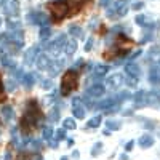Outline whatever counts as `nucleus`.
Returning a JSON list of instances; mask_svg holds the SVG:
<instances>
[{"label":"nucleus","mask_w":160,"mask_h":160,"mask_svg":"<svg viewBox=\"0 0 160 160\" xmlns=\"http://www.w3.org/2000/svg\"><path fill=\"white\" fill-rule=\"evenodd\" d=\"M40 120H42V112H40L38 109V106L35 101H29L28 102V109H26L24 112V117L21 120V127L24 130V133H28L31 131Z\"/></svg>","instance_id":"1"},{"label":"nucleus","mask_w":160,"mask_h":160,"mask_svg":"<svg viewBox=\"0 0 160 160\" xmlns=\"http://www.w3.org/2000/svg\"><path fill=\"white\" fill-rule=\"evenodd\" d=\"M77 83H78V75L77 72L72 69L69 72H66V75L62 77V82H61V93L64 96L71 95V93L77 88Z\"/></svg>","instance_id":"2"},{"label":"nucleus","mask_w":160,"mask_h":160,"mask_svg":"<svg viewBox=\"0 0 160 160\" xmlns=\"http://www.w3.org/2000/svg\"><path fill=\"white\" fill-rule=\"evenodd\" d=\"M50 10L53 13V16H55V19L59 21L69 15V3L66 0H56V2L50 3Z\"/></svg>","instance_id":"3"},{"label":"nucleus","mask_w":160,"mask_h":160,"mask_svg":"<svg viewBox=\"0 0 160 160\" xmlns=\"http://www.w3.org/2000/svg\"><path fill=\"white\" fill-rule=\"evenodd\" d=\"M66 43H68V37H66V34H59V35L48 45V51L53 53V55H58V53L64 48Z\"/></svg>","instance_id":"4"},{"label":"nucleus","mask_w":160,"mask_h":160,"mask_svg":"<svg viewBox=\"0 0 160 160\" xmlns=\"http://www.w3.org/2000/svg\"><path fill=\"white\" fill-rule=\"evenodd\" d=\"M3 11L8 15V18H16L19 13V2L18 0H3Z\"/></svg>","instance_id":"5"},{"label":"nucleus","mask_w":160,"mask_h":160,"mask_svg":"<svg viewBox=\"0 0 160 160\" xmlns=\"http://www.w3.org/2000/svg\"><path fill=\"white\" fill-rule=\"evenodd\" d=\"M5 38H7V42H11V43H15L16 47H22L24 43V35H22V31L21 29H15V31H10L8 34H5Z\"/></svg>","instance_id":"6"},{"label":"nucleus","mask_w":160,"mask_h":160,"mask_svg":"<svg viewBox=\"0 0 160 160\" xmlns=\"http://www.w3.org/2000/svg\"><path fill=\"white\" fill-rule=\"evenodd\" d=\"M72 114L77 118H83L85 117V108L82 106V99L80 98H74V101H72Z\"/></svg>","instance_id":"7"},{"label":"nucleus","mask_w":160,"mask_h":160,"mask_svg":"<svg viewBox=\"0 0 160 160\" xmlns=\"http://www.w3.org/2000/svg\"><path fill=\"white\" fill-rule=\"evenodd\" d=\"M62 68H64V61H62V59H56V61H50L47 71L50 72L51 77H55V75H58V74L62 71Z\"/></svg>","instance_id":"8"},{"label":"nucleus","mask_w":160,"mask_h":160,"mask_svg":"<svg viewBox=\"0 0 160 160\" xmlns=\"http://www.w3.org/2000/svg\"><path fill=\"white\" fill-rule=\"evenodd\" d=\"M37 56H38V47L34 45V47H31L28 51H26V55H24V64L26 66H32V62H34V59Z\"/></svg>","instance_id":"9"},{"label":"nucleus","mask_w":160,"mask_h":160,"mask_svg":"<svg viewBox=\"0 0 160 160\" xmlns=\"http://www.w3.org/2000/svg\"><path fill=\"white\" fill-rule=\"evenodd\" d=\"M133 99H135V108H141V106H146L148 104V91H136L135 96H133Z\"/></svg>","instance_id":"10"},{"label":"nucleus","mask_w":160,"mask_h":160,"mask_svg":"<svg viewBox=\"0 0 160 160\" xmlns=\"http://www.w3.org/2000/svg\"><path fill=\"white\" fill-rule=\"evenodd\" d=\"M125 72H127L128 75H131V77H138V78H139V75H141V68H139L136 62H128V64L125 66Z\"/></svg>","instance_id":"11"},{"label":"nucleus","mask_w":160,"mask_h":160,"mask_svg":"<svg viewBox=\"0 0 160 160\" xmlns=\"http://www.w3.org/2000/svg\"><path fill=\"white\" fill-rule=\"evenodd\" d=\"M102 95H104V85H101V83H95L88 88V96H91V98H98Z\"/></svg>","instance_id":"12"},{"label":"nucleus","mask_w":160,"mask_h":160,"mask_svg":"<svg viewBox=\"0 0 160 160\" xmlns=\"http://www.w3.org/2000/svg\"><path fill=\"white\" fill-rule=\"evenodd\" d=\"M123 83V75L122 74H114L112 77H109L108 78V87H111V88H118L120 85Z\"/></svg>","instance_id":"13"},{"label":"nucleus","mask_w":160,"mask_h":160,"mask_svg":"<svg viewBox=\"0 0 160 160\" xmlns=\"http://www.w3.org/2000/svg\"><path fill=\"white\" fill-rule=\"evenodd\" d=\"M0 114L3 117V122H11L13 117H15V109H13L11 106H3V108L0 109Z\"/></svg>","instance_id":"14"},{"label":"nucleus","mask_w":160,"mask_h":160,"mask_svg":"<svg viewBox=\"0 0 160 160\" xmlns=\"http://www.w3.org/2000/svg\"><path fill=\"white\" fill-rule=\"evenodd\" d=\"M48 64H50L48 56H45V55L37 56V69H38V71H47V69H48Z\"/></svg>","instance_id":"15"},{"label":"nucleus","mask_w":160,"mask_h":160,"mask_svg":"<svg viewBox=\"0 0 160 160\" xmlns=\"http://www.w3.org/2000/svg\"><path fill=\"white\" fill-rule=\"evenodd\" d=\"M35 74H24L22 75V78H21V82H22V85L26 87V88H31V87H34V83H35Z\"/></svg>","instance_id":"16"},{"label":"nucleus","mask_w":160,"mask_h":160,"mask_svg":"<svg viewBox=\"0 0 160 160\" xmlns=\"http://www.w3.org/2000/svg\"><path fill=\"white\" fill-rule=\"evenodd\" d=\"M115 13H117V16H125L127 15V11H128V2H125V0H122V2H118L115 5Z\"/></svg>","instance_id":"17"},{"label":"nucleus","mask_w":160,"mask_h":160,"mask_svg":"<svg viewBox=\"0 0 160 160\" xmlns=\"http://www.w3.org/2000/svg\"><path fill=\"white\" fill-rule=\"evenodd\" d=\"M152 144H154V139H152V136H149V135H142V136L139 138V146H141L142 149L152 148Z\"/></svg>","instance_id":"18"},{"label":"nucleus","mask_w":160,"mask_h":160,"mask_svg":"<svg viewBox=\"0 0 160 160\" xmlns=\"http://www.w3.org/2000/svg\"><path fill=\"white\" fill-rule=\"evenodd\" d=\"M50 35H51V29L48 28V24L47 26H42V28H40V32H38L40 42H47V40L50 38Z\"/></svg>","instance_id":"19"},{"label":"nucleus","mask_w":160,"mask_h":160,"mask_svg":"<svg viewBox=\"0 0 160 160\" xmlns=\"http://www.w3.org/2000/svg\"><path fill=\"white\" fill-rule=\"evenodd\" d=\"M75 48H77V42L75 40H68V43L64 45V51H66V55L68 56H72L74 53H75Z\"/></svg>","instance_id":"20"},{"label":"nucleus","mask_w":160,"mask_h":160,"mask_svg":"<svg viewBox=\"0 0 160 160\" xmlns=\"http://www.w3.org/2000/svg\"><path fill=\"white\" fill-rule=\"evenodd\" d=\"M95 74L96 75H99V77H104L106 74H108V71H109V66L108 64H95Z\"/></svg>","instance_id":"21"},{"label":"nucleus","mask_w":160,"mask_h":160,"mask_svg":"<svg viewBox=\"0 0 160 160\" xmlns=\"http://www.w3.org/2000/svg\"><path fill=\"white\" fill-rule=\"evenodd\" d=\"M149 80L152 85H160V78H158V68H152L149 74Z\"/></svg>","instance_id":"22"},{"label":"nucleus","mask_w":160,"mask_h":160,"mask_svg":"<svg viewBox=\"0 0 160 160\" xmlns=\"http://www.w3.org/2000/svg\"><path fill=\"white\" fill-rule=\"evenodd\" d=\"M114 104H117V102H115V99H114V98H108V99H104V101L98 102V108H99V109H102V111H106V109H109L111 106H114Z\"/></svg>","instance_id":"23"},{"label":"nucleus","mask_w":160,"mask_h":160,"mask_svg":"<svg viewBox=\"0 0 160 160\" xmlns=\"http://www.w3.org/2000/svg\"><path fill=\"white\" fill-rule=\"evenodd\" d=\"M130 96H131V95H130V91H118V93H117V96H115L114 99H115V102H118V104H120L122 101L128 99Z\"/></svg>","instance_id":"24"},{"label":"nucleus","mask_w":160,"mask_h":160,"mask_svg":"<svg viewBox=\"0 0 160 160\" xmlns=\"http://www.w3.org/2000/svg\"><path fill=\"white\" fill-rule=\"evenodd\" d=\"M8 29L10 31H15V29H21V22L18 19H13V18H8Z\"/></svg>","instance_id":"25"},{"label":"nucleus","mask_w":160,"mask_h":160,"mask_svg":"<svg viewBox=\"0 0 160 160\" xmlns=\"http://www.w3.org/2000/svg\"><path fill=\"white\" fill-rule=\"evenodd\" d=\"M99 123H101V115H95V117H93L90 122L87 123V127H88V128H98Z\"/></svg>","instance_id":"26"},{"label":"nucleus","mask_w":160,"mask_h":160,"mask_svg":"<svg viewBox=\"0 0 160 160\" xmlns=\"http://www.w3.org/2000/svg\"><path fill=\"white\" fill-rule=\"evenodd\" d=\"M62 128H64V130H75L74 118H66L64 122H62Z\"/></svg>","instance_id":"27"},{"label":"nucleus","mask_w":160,"mask_h":160,"mask_svg":"<svg viewBox=\"0 0 160 160\" xmlns=\"http://www.w3.org/2000/svg\"><path fill=\"white\" fill-rule=\"evenodd\" d=\"M82 5H83V2L82 0H72V8H71V15H74V13H77L80 8H82Z\"/></svg>","instance_id":"28"},{"label":"nucleus","mask_w":160,"mask_h":160,"mask_svg":"<svg viewBox=\"0 0 160 160\" xmlns=\"http://www.w3.org/2000/svg\"><path fill=\"white\" fill-rule=\"evenodd\" d=\"M48 120H50V122H53V123H56L58 120H59V111H58V109H53V111L48 114Z\"/></svg>","instance_id":"29"},{"label":"nucleus","mask_w":160,"mask_h":160,"mask_svg":"<svg viewBox=\"0 0 160 160\" xmlns=\"http://www.w3.org/2000/svg\"><path fill=\"white\" fill-rule=\"evenodd\" d=\"M69 34H71V35H74V37H80V35H82V29H80L78 26L72 24L71 28H69Z\"/></svg>","instance_id":"30"},{"label":"nucleus","mask_w":160,"mask_h":160,"mask_svg":"<svg viewBox=\"0 0 160 160\" xmlns=\"http://www.w3.org/2000/svg\"><path fill=\"white\" fill-rule=\"evenodd\" d=\"M16 87H18V83H16L15 78H8V80H7V90H8V91H15Z\"/></svg>","instance_id":"31"},{"label":"nucleus","mask_w":160,"mask_h":160,"mask_svg":"<svg viewBox=\"0 0 160 160\" xmlns=\"http://www.w3.org/2000/svg\"><path fill=\"white\" fill-rule=\"evenodd\" d=\"M106 127H108V130H118L120 127H122V123H120V122H114V120H109V122L106 123Z\"/></svg>","instance_id":"32"},{"label":"nucleus","mask_w":160,"mask_h":160,"mask_svg":"<svg viewBox=\"0 0 160 160\" xmlns=\"http://www.w3.org/2000/svg\"><path fill=\"white\" fill-rule=\"evenodd\" d=\"M53 131L55 130H53L51 127H43V138L45 139H51L53 138Z\"/></svg>","instance_id":"33"},{"label":"nucleus","mask_w":160,"mask_h":160,"mask_svg":"<svg viewBox=\"0 0 160 160\" xmlns=\"http://www.w3.org/2000/svg\"><path fill=\"white\" fill-rule=\"evenodd\" d=\"M40 85H42L43 90H50L53 87V82H51V78H43V80H40Z\"/></svg>","instance_id":"34"},{"label":"nucleus","mask_w":160,"mask_h":160,"mask_svg":"<svg viewBox=\"0 0 160 160\" xmlns=\"http://www.w3.org/2000/svg\"><path fill=\"white\" fill-rule=\"evenodd\" d=\"M101 148H102V144H101V142H96L95 146H93V149H91V155H93V157H96L98 152L101 151Z\"/></svg>","instance_id":"35"},{"label":"nucleus","mask_w":160,"mask_h":160,"mask_svg":"<svg viewBox=\"0 0 160 160\" xmlns=\"http://www.w3.org/2000/svg\"><path fill=\"white\" fill-rule=\"evenodd\" d=\"M55 138L56 139H66V130L62 128V130H56L55 131Z\"/></svg>","instance_id":"36"},{"label":"nucleus","mask_w":160,"mask_h":160,"mask_svg":"<svg viewBox=\"0 0 160 160\" xmlns=\"http://www.w3.org/2000/svg\"><path fill=\"white\" fill-rule=\"evenodd\" d=\"M127 83H128L130 87H136V85H138V77H131V75H128Z\"/></svg>","instance_id":"37"},{"label":"nucleus","mask_w":160,"mask_h":160,"mask_svg":"<svg viewBox=\"0 0 160 160\" xmlns=\"http://www.w3.org/2000/svg\"><path fill=\"white\" fill-rule=\"evenodd\" d=\"M136 22L141 24V26L146 24V16H144V15H138V16H136Z\"/></svg>","instance_id":"38"},{"label":"nucleus","mask_w":160,"mask_h":160,"mask_svg":"<svg viewBox=\"0 0 160 160\" xmlns=\"http://www.w3.org/2000/svg\"><path fill=\"white\" fill-rule=\"evenodd\" d=\"M142 7H144V3H142V2H135V3L131 5V8H133V10H136V11H138V10H141Z\"/></svg>","instance_id":"39"},{"label":"nucleus","mask_w":160,"mask_h":160,"mask_svg":"<svg viewBox=\"0 0 160 160\" xmlns=\"http://www.w3.org/2000/svg\"><path fill=\"white\" fill-rule=\"evenodd\" d=\"M111 2H112V0H99V7L106 8V7H109V5H111Z\"/></svg>","instance_id":"40"},{"label":"nucleus","mask_w":160,"mask_h":160,"mask_svg":"<svg viewBox=\"0 0 160 160\" xmlns=\"http://www.w3.org/2000/svg\"><path fill=\"white\" fill-rule=\"evenodd\" d=\"M151 38H152V35H151V34H148V35H144V37H142V38L139 40V43H148Z\"/></svg>","instance_id":"41"},{"label":"nucleus","mask_w":160,"mask_h":160,"mask_svg":"<svg viewBox=\"0 0 160 160\" xmlns=\"http://www.w3.org/2000/svg\"><path fill=\"white\" fill-rule=\"evenodd\" d=\"M141 53H142L141 50H136V51H133L131 55H130V59H136V58H138V56L141 55Z\"/></svg>","instance_id":"42"},{"label":"nucleus","mask_w":160,"mask_h":160,"mask_svg":"<svg viewBox=\"0 0 160 160\" xmlns=\"http://www.w3.org/2000/svg\"><path fill=\"white\" fill-rule=\"evenodd\" d=\"M32 148L37 149V151H38V149H42V142H40V141H32Z\"/></svg>","instance_id":"43"},{"label":"nucleus","mask_w":160,"mask_h":160,"mask_svg":"<svg viewBox=\"0 0 160 160\" xmlns=\"http://www.w3.org/2000/svg\"><path fill=\"white\" fill-rule=\"evenodd\" d=\"M91 47H93V40H91V38H88V40H87V43H85V50H87V51H90V50H91Z\"/></svg>","instance_id":"44"},{"label":"nucleus","mask_w":160,"mask_h":160,"mask_svg":"<svg viewBox=\"0 0 160 160\" xmlns=\"http://www.w3.org/2000/svg\"><path fill=\"white\" fill-rule=\"evenodd\" d=\"M50 148H53V149H56L58 148V139H50Z\"/></svg>","instance_id":"45"},{"label":"nucleus","mask_w":160,"mask_h":160,"mask_svg":"<svg viewBox=\"0 0 160 160\" xmlns=\"http://www.w3.org/2000/svg\"><path fill=\"white\" fill-rule=\"evenodd\" d=\"M82 64H83V59H78V61H75V62H74V71H75V69H78Z\"/></svg>","instance_id":"46"},{"label":"nucleus","mask_w":160,"mask_h":160,"mask_svg":"<svg viewBox=\"0 0 160 160\" xmlns=\"http://www.w3.org/2000/svg\"><path fill=\"white\" fill-rule=\"evenodd\" d=\"M133 146H135V141H130V142L125 144V149H127V151H131V149H133Z\"/></svg>","instance_id":"47"},{"label":"nucleus","mask_w":160,"mask_h":160,"mask_svg":"<svg viewBox=\"0 0 160 160\" xmlns=\"http://www.w3.org/2000/svg\"><path fill=\"white\" fill-rule=\"evenodd\" d=\"M74 144H75V141H74L72 138H69V139H68V146H69V148H72Z\"/></svg>","instance_id":"48"},{"label":"nucleus","mask_w":160,"mask_h":160,"mask_svg":"<svg viewBox=\"0 0 160 160\" xmlns=\"http://www.w3.org/2000/svg\"><path fill=\"white\" fill-rule=\"evenodd\" d=\"M0 99H3V88H2V80H0Z\"/></svg>","instance_id":"49"},{"label":"nucleus","mask_w":160,"mask_h":160,"mask_svg":"<svg viewBox=\"0 0 160 160\" xmlns=\"http://www.w3.org/2000/svg\"><path fill=\"white\" fill-rule=\"evenodd\" d=\"M5 160H11V152H10V151H7V154H5Z\"/></svg>","instance_id":"50"},{"label":"nucleus","mask_w":160,"mask_h":160,"mask_svg":"<svg viewBox=\"0 0 160 160\" xmlns=\"http://www.w3.org/2000/svg\"><path fill=\"white\" fill-rule=\"evenodd\" d=\"M32 160H42V157H40L38 154H34V157H32Z\"/></svg>","instance_id":"51"},{"label":"nucleus","mask_w":160,"mask_h":160,"mask_svg":"<svg viewBox=\"0 0 160 160\" xmlns=\"http://www.w3.org/2000/svg\"><path fill=\"white\" fill-rule=\"evenodd\" d=\"M80 155V152L78 151H74V154H72V157H78Z\"/></svg>","instance_id":"52"},{"label":"nucleus","mask_w":160,"mask_h":160,"mask_svg":"<svg viewBox=\"0 0 160 160\" xmlns=\"http://www.w3.org/2000/svg\"><path fill=\"white\" fill-rule=\"evenodd\" d=\"M61 160H68V157H62V158H61Z\"/></svg>","instance_id":"53"},{"label":"nucleus","mask_w":160,"mask_h":160,"mask_svg":"<svg viewBox=\"0 0 160 160\" xmlns=\"http://www.w3.org/2000/svg\"><path fill=\"white\" fill-rule=\"evenodd\" d=\"M157 93H158V99H160V90H158V91H157Z\"/></svg>","instance_id":"54"},{"label":"nucleus","mask_w":160,"mask_h":160,"mask_svg":"<svg viewBox=\"0 0 160 160\" xmlns=\"http://www.w3.org/2000/svg\"><path fill=\"white\" fill-rule=\"evenodd\" d=\"M158 78H160V68H158Z\"/></svg>","instance_id":"55"},{"label":"nucleus","mask_w":160,"mask_h":160,"mask_svg":"<svg viewBox=\"0 0 160 160\" xmlns=\"http://www.w3.org/2000/svg\"><path fill=\"white\" fill-rule=\"evenodd\" d=\"M2 3H3V0H0V5H2Z\"/></svg>","instance_id":"56"},{"label":"nucleus","mask_w":160,"mask_h":160,"mask_svg":"<svg viewBox=\"0 0 160 160\" xmlns=\"http://www.w3.org/2000/svg\"><path fill=\"white\" fill-rule=\"evenodd\" d=\"M0 26H2V18H0Z\"/></svg>","instance_id":"57"}]
</instances>
